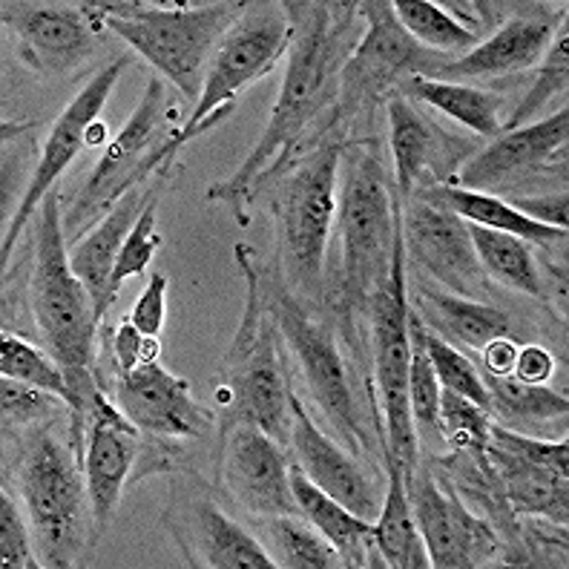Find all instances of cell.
Wrapping results in <instances>:
<instances>
[{"instance_id":"18","label":"cell","mask_w":569,"mask_h":569,"mask_svg":"<svg viewBox=\"0 0 569 569\" xmlns=\"http://www.w3.org/2000/svg\"><path fill=\"white\" fill-rule=\"evenodd\" d=\"M3 27L14 52L38 78H70L83 70L104 41L107 29L87 3H3Z\"/></svg>"},{"instance_id":"37","label":"cell","mask_w":569,"mask_h":569,"mask_svg":"<svg viewBox=\"0 0 569 569\" xmlns=\"http://www.w3.org/2000/svg\"><path fill=\"white\" fill-rule=\"evenodd\" d=\"M0 375L61 397L63 403L76 409V395H72L63 368L52 360L49 351H41L12 331H3V337H0Z\"/></svg>"},{"instance_id":"15","label":"cell","mask_w":569,"mask_h":569,"mask_svg":"<svg viewBox=\"0 0 569 569\" xmlns=\"http://www.w3.org/2000/svg\"><path fill=\"white\" fill-rule=\"evenodd\" d=\"M130 63V56H121L112 63H107L104 70H98L96 76L78 90V96L72 98L70 104L63 107V112L56 119L52 130H49L47 141L41 144L38 164L32 167L29 184L21 196V204L14 208L12 219H9L7 230H3V242H0L3 277L9 273V259H12L14 248H18V239H21L23 230H27L29 222L38 216L43 199H47L52 190H58V181H61V176L70 170L72 161H76L83 150H90V127L101 119V112H104L107 101H110L112 90H116V83H119V78L124 76V70Z\"/></svg>"},{"instance_id":"8","label":"cell","mask_w":569,"mask_h":569,"mask_svg":"<svg viewBox=\"0 0 569 569\" xmlns=\"http://www.w3.org/2000/svg\"><path fill=\"white\" fill-rule=\"evenodd\" d=\"M107 32L130 43L159 78L170 81L188 101L202 92L204 72L216 47L244 3H141V0H101L87 3Z\"/></svg>"},{"instance_id":"20","label":"cell","mask_w":569,"mask_h":569,"mask_svg":"<svg viewBox=\"0 0 569 569\" xmlns=\"http://www.w3.org/2000/svg\"><path fill=\"white\" fill-rule=\"evenodd\" d=\"M400 230L406 268H417L458 297H487L489 279L480 271L469 224L460 216L411 196L400 202Z\"/></svg>"},{"instance_id":"31","label":"cell","mask_w":569,"mask_h":569,"mask_svg":"<svg viewBox=\"0 0 569 569\" xmlns=\"http://www.w3.org/2000/svg\"><path fill=\"white\" fill-rule=\"evenodd\" d=\"M382 469H386V492H382L380 515L375 518L377 552L391 569H429V552L411 512L403 472L389 458Z\"/></svg>"},{"instance_id":"41","label":"cell","mask_w":569,"mask_h":569,"mask_svg":"<svg viewBox=\"0 0 569 569\" xmlns=\"http://www.w3.org/2000/svg\"><path fill=\"white\" fill-rule=\"evenodd\" d=\"M495 417L483 406L466 400L449 389H440V426L446 451H487Z\"/></svg>"},{"instance_id":"3","label":"cell","mask_w":569,"mask_h":569,"mask_svg":"<svg viewBox=\"0 0 569 569\" xmlns=\"http://www.w3.org/2000/svg\"><path fill=\"white\" fill-rule=\"evenodd\" d=\"M264 291L279 320L291 368L299 371L313 411L322 423L331 426L340 440L357 458L386 460L382 451L380 420H377L371 375L357 362L340 328L333 326L322 308H313L284 291L264 264ZM386 472V469H382Z\"/></svg>"},{"instance_id":"40","label":"cell","mask_w":569,"mask_h":569,"mask_svg":"<svg viewBox=\"0 0 569 569\" xmlns=\"http://www.w3.org/2000/svg\"><path fill=\"white\" fill-rule=\"evenodd\" d=\"M0 406H3V438H18L27 429L38 423H47L52 417L70 415V406L63 403L61 397L49 395V391L36 389L29 382L9 380L3 377L0 386Z\"/></svg>"},{"instance_id":"27","label":"cell","mask_w":569,"mask_h":569,"mask_svg":"<svg viewBox=\"0 0 569 569\" xmlns=\"http://www.w3.org/2000/svg\"><path fill=\"white\" fill-rule=\"evenodd\" d=\"M487 460L515 518H543L567 527V472L535 463L498 446H487Z\"/></svg>"},{"instance_id":"45","label":"cell","mask_w":569,"mask_h":569,"mask_svg":"<svg viewBox=\"0 0 569 569\" xmlns=\"http://www.w3.org/2000/svg\"><path fill=\"white\" fill-rule=\"evenodd\" d=\"M507 202L512 204L518 213H523L527 219L538 224H547V228L567 230L569 228V196L567 188L552 190V193H535V196H507Z\"/></svg>"},{"instance_id":"46","label":"cell","mask_w":569,"mask_h":569,"mask_svg":"<svg viewBox=\"0 0 569 569\" xmlns=\"http://www.w3.org/2000/svg\"><path fill=\"white\" fill-rule=\"evenodd\" d=\"M552 375H556V357L549 355L547 348L538 346V342L518 346V357H515L512 368L515 380L532 382V386H547Z\"/></svg>"},{"instance_id":"29","label":"cell","mask_w":569,"mask_h":569,"mask_svg":"<svg viewBox=\"0 0 569 569\" xmlns=\"http://www.w3.org/2000/svg\"><path fill=\"white\" fill-rule=\"evenodd\" d=\"M415 196L423 199V202L451 210L463 222L498 230V233H509V237L523 239L527 244H538V248H563V239H567V230L532 222L523 213H518L503 196L478 193V190H463L455 188V184H438V188L417 190Z\"/></svg>"},{"instance_id":"6","label":"cell","mask_w":569,"mask_h":569,"mask_svg":"<svg viewBox=\"0 0 569 569\" xmlns=\"http://www.w3.org/2000/svg\"><path fill=\"white\" fill-rule=\"evenodd\" d=\"M233 257L248 284V297L242 322L219 366L216 429L253 423L288 449L293 377L277 313L264 291V264L259 262L257 250L244 242L233 248Z\"/></svg>"},{"instance_id":"34","label":"cell","mask_w":569,"mask_h":569,"mask_svg":"<svg viewBox=\"0 0 569 569\" xmlns=\"http://www.w3.org/2000/svg\"><path fill=\"white\" fill-rule=\"evenodd\" d=\"M469 237H472L475 253H478L480 271L489 282L503 284V288L523 293V297L543 299L541 268H538L532 248L523 239L480 228V224H469Z\"/></svg>"},{"instance_id":"12","label":"cell","mask_w":569,"mask_h":569,"mask_svg":"<svg viewBox=\"0 0 569 569\" xmlns=\"http://www.w3.org/2000/svg\"><path fill=\"white\" fill-rule=\"evenodd\" d=\"M288 47H291V18L284 3H271V0L244 3V12L224 32L210 58L193 112L181 121V139L190 144L208 132L204 130L208 121L222 124L237 110V98L248 87L262 81L288 56Z\"/></svg>"},{"instance_id":"16","label":"cell","mask_w":569,"mask_h":569,"mask_svg":"<svg viewBox=\"0 0 569 569\" xmlns=\"http://www.w3.org/2000/svg\"><path fill=\"white\" fill-rule=\"evenodd\" d=\"M216 489L244 518L302 515L291 492V458L284 446L253 423L216 429Z\"/></svg>"},{"instance_id":"47","label":"cell","mask_w":569,"mask_h":569,"mask_svg":"<svg viewBox=\"0 0 569 569\" xmlns=\"http://www.w3.org/2000/svg\"><path fill=\"white\" fill-rule=\"evenodd\" d=\"M515 357H518V342L512 337H500L480 351V362H483L480 371L492 377H509L515 368Z\"/></svg>"},{"instance_id":"14","label":"cell","mask_w":569,"mask_h":569,"mask_svg":"<svg viewBox=\"0 0 569 569\" xmlns=\"http://www.w3.org/2000/svg\"><path fill=\"white\" fill-rule=\"evenodd\" d=\"M406 492L431 567L478 569L503 561L500 535L483 515L466 503V498H460L435 460L420 455V463L406 480Z\"/></svg>"},{"instance_id":"9","label":"cell","mask_w":569,"mask_h":569,"mask_svg":"<svg viewBox=\"0 0 569 569\" xmlns=\"http://www.w3.org/2000/svg\"><path fill=\"white\" fill-rule=\"evenodd\" d=\"M179 130V107L167 92V81L159 76L150 78L130 119L104 147L78 190L76 202L63 210L67 242H78L87 230L96 228L130 190L153 181L164 170H176L181 150L188 147Z\"/></svg>"},{"instance_id":"10","label":"cell","mask_w":569,"mask_h":569,"mask_svg":"<svg viewBox=\"0 0 569 569\" xmlns=\"http://www.w3.org/2000/svg\"><path fill=\"white\" fill-rule=\"evenodd\" d=\"M362 36L342 70L333 116L348 139L377 136L371 130L377 107L386 104L409 78H431L451 58L420 47L395 18L391 0H362Z\"/></svg>"},{"instance_id":"30","label":"cell","mask_w":569,"mask_h":569,"mask_svg":"<svg viewBox=\"0 0 569 569\" xmlns=\"http://www.w3.org/2000/svg\"><path fill=\"white\" fill-rule=\"evenodd\" d=\"M397 92L417 101L420 107L438 110L440 116H449L478 139H495L503 132V96L492 90H483L478 83L458 81H435V78H409Z\"/></svg>"},{"instance_id":"2","label":"cell","mask_w":569,"mask_h":569,"mask_svg":"<svg viewBox=\"0 0 569 569\" xmlns=\"http://www.w3.org/2000/svg\"><path fill=\"white\" fill-rule=\"evenodd\" d=\"M400 237V196L380 136L348 139L328 250L326 313L362 368H368L371 302L391 277Z\"/></svg>"},{"instance_id":"26","label":"cell","mask_w":569,"mask_h":569,"mask_svg":"<svg viewBox=\"0 0 569 569\" xmlns=\"http://www.w3.org/2000/svg\"><path fill=\"white\" fill-rule=\"evenodd\" d=\"M409 306L426 328L438 331L451 346H463L475 355H480L492 340L512 337V317L483 299H466L458 293L435 291L429 284H417L415 297L409 293Z\"/></svg>"},{"instance_id":"5","label":"cell","mask_w":569,"mask_h":569,"mask_svg":"<svg viewBox=\"0 0 569 569\" xmlns=\"http://www.w3.org/2000/svg\"><path fill=\"white\" fill-rule=\"evenodd\" d=\"M7 463L9 489L32 523L41 567L67 569L90 558L98 543L81 455L72 443V411L27 429Z\"/></svg>"},{"instance_id":"21","label":"cell","mask_w":569,"mask_h":569,"mask_svg":"<svg viewBox=\"0 0 569 569\" xmlns=\"http://www.w3.org/2000/svg\"><path fill=\"white\" fill-rule=\"evenodd\" d=\"M141 449L144 435L127 420L104 389H98L83 409V480L98 538L119 512L127 487H132Z\"/></svg>"},{"instance_id":"7","label":"cell","mask_w":569,"mask_h":569,"mask_svg":"<svg viewBox=\"0 0 569 569\" xmlns=\"http://www.w3.org/2000/svg\"><path fill=\"white\" fill-rule=\"evenodd\" d=\"M61 202V193L52 190L36 216V248L27 297L43 351H49L63 368L76 395L72 417L83 423V409L101 389L96 380V366L104 322L98 320L87 284L72 271Z\"/></svg>"},{"instance_id":"33","label":"cell","mask_w":569,"mask_h":569,"mask_svg":"<svg viewBox=\"0 0 569 569\" xmlns=\"http://www.w3.org/2000/svg\"><path fill=\"white\" fill-rule=\"evenodd\" d=\"M423 320L417 317L415 308L409 306V403L411 420H415L417 443L423 458H443L446 440L443 426H440V382L435 368H431L429 355L423 342Z\"/></svg>"},{"instance_id":"42","label":"cell","mask_w":569,"mask_h":569,"mask_svg":"<svg viewBox=\"0 0 569 569\" xmlns=\"http://www.w3.org/2000/svg\"><path fill=\"white\" fill-rule=\"evenodd\" d=\"M161 193H164V190H159V193L144 204V210H141L136 224H132L130 233H127L124 244H121L119 262H116V271H112V282H110L112 297H119L121 284H124L127 279L147 273V268H150V262H153V253L161 248V237L156 233Z\"/></svg>"},{"instance_id":"17","label":"cell","mask_w":569,"mask_h":569,"mask_svg":"<svg viewBox=\"0 0 569 569\" xmlns=\"http://www.w3.org/2000/svg\"><path fill=\"white\" fill-rule=\"evenodd\" d=\"M386 124H389L391 179L400 202L411 199L417 190L455 184L460 167L483 144L472 136L446 130L403 92H395L386 101Z\"/></svg>"},{"instance_id":"13","label":"cell","mask_w":569,"mask_h":569,"mask_svg":"<svg viewBox=\"0 0 569 569\" xmlns=\"http://www.w3.org/2000/svg\"><path fill=\"white\" fill-rule=\"evenodd\" d=\"M216 483L193 469L173 475L161 523L181 561L196 569H273L253 529L222 507Z\"/></svg>"},{"instance_id":"39","label":"cell","mask_w":569,"mask_h":569,"mask_svg":"<svg viewBox=\"0 0 569 569\" xmlns=\"http://www.w3.org/2000/svg\"><path fill=\"white\" fill-rule=\"evenodd\" d=\"M423 342L426 355H429L431 368L438 375L440 389H449L455 395L472 400V403L489 409V389L487 380L480 375L478 362L469 360V355H463L458 346H451L449 340H443L438 331L423 328Z\"/></svg>"},{"instance_id":"35","label":"cell","mask_w":569,"mask_h":569,"mask_svg":"<svg viewBox=\"0 0 569 569\" xmlns=\"http://www.w3.org/2000/svg\"><path fill=\"white\" fill-rule=\"evenodd\" d=\"M483 380H487L489 411H492L495 423L523 431L527 426H541L549 423V420H567L569 400L561 391H552L549 386H532V382L515 380L512 375H483Z\"/></svg>"},{"instance_id":"36","label":"cell","mask_w":569,"mask_h":569,"mask_svg":"<svg viewBox=\"0 0 569 569\" xmlns=\"http://www.w3.org/2000/svg\"><path fill=\"white\" fill-rule=\"evenodd\" d=\"M391 9H395V18L400 21V27L415 38L420 47L438 52L446 58H460L466 56L469 49L478 47L483 38L475 36L472 29L460 27L446 7L440 3H431V0H391Z\"/></svg>"},{"instance_id":"24","label":"cell","mask_w":569,"mask_h":569,"mask_svg":"<svg viewBox=\"0 0 569 569\" xmlns=\"http://www.w3.org/2000/svg\"><path fill=\"white\" fill-rule=\"evenodd\" d=\"M567 21V7H529L515 9L507 21L498 23L489 38L455 58L435 72V81H503L509 76L527 72L541 63L549 43Z\"/></svg>"},{"instance_id":"1","label":"cell","mask_w":569,"mask_h":569,"mask_svg":"<svg viewBox=\"0 0 569 569\" xmlns=\"http://www.w3.org/2000/svg\"><path fill=\"white\" fill-rule=\"evenodd\" d=\"M284 9L291 18V47L271 119L237 173L204 193L208 202L228 204L239 228L250 224V208L264 184L333 127L342 70L362 36L360 3L291 0Z\"/></svg>"},{"instance_id":"23","label":"cell","mask_w":569,"mask_h":569,"mask_svg":"<svg viewBox=\"0 0 569 569\" xmlns=\"http://www.w3.org/2000/svg\"><path fill=\"white\" fill-rule=\"evenodd\" d=\"M288 455L293 463L302 469L311 483L346 503L351 512H357L366 521H375L380 515L382 492L377 489L375 475L368 466L348 451L340 440L328 435L311 411L306 409V400L299 397L293 386L291 397V435H288Z\"/></svg>"},{"instance_id":"19","label":"cell","mask_w":569,"mask_h":569,"mask_svg":"<svg viewBox=\"0 0 569 569\" xmlns=\"http://www.w3.org/2000/svg\"><path fill=\"white\" fill-rule=\"evenodd\" d=\"M98 386L144 438L179 443H193L210 435L216 438V411L199 403L190 382L170 375L161 360L144 362L130 375L107 377Z\"/></svg>"},{"instance_id":"22","label":"cell","mask_w":569,"mask_h":569,"mask_svg":"<svg viewBox=\"0 0 569 569\" xmlns=\"http://www.w3.org/2000/svg\"><path fill=\"white\" fill-rule=\"evenodd\" d=\"M567 139L569 110L561 107L549 119L532 121L518 130H503L500 136L480 144L478 153L460 167L455 188L487 190L512 188L521 181H535L541 173H552L563 181L567 176Z\"/></svg>"},{"instance_id":"28","label":"cell","mask_w":569,"mask_h":569,"mask_svg":"<svg viewBox=\"0 0 569 569\" xmlns=\"http://www.w3.org/2000/svg\"><path fill=\"white\" fill-rule=\"evenodd\" d=\"M291 492L302 518H306V521L311 523L337 552H340L346 567H386L375 543V521H366V518H360L357 512H351L346 503H340L337 498L322 492L317 483H311V480L302 475V469H299L293 460Z\"/></svg>"},{"instance_id":"32","label":"cell","mask_w":569,"mask_h":569,"mask_svg":"<svg viewBox=\"0 0 569 569\" xmlns=\"http://www.w3.org/2000/svg\"><path fill=\"white\" fill-rule=\"evenodd\" d=\"M253 535L279 569H337L346 567L340 552L322 538L302 515L248 518Z\"/></svg>"},{"instance_id":"38","label":"cell","mask_w":569,"mask_h":569,"mask_svg":"<svg viewBox=\"0 0 569 569\" xmlns=\"http://www.w3.org/2000/svg\"><path fill=\"white\" fill-rule=\"evenodd\" d=\"M569 29L567 21L561 23V29L556 32L552 43H549L547 56L538 63V72H535L529 90L523 92V98L518 101V107L512 110L509 119H503V130H518L523 124H532L535 116L543 110V107L558 96H567V83H569Z\"/></svg>"},{"instance_id":"11","label":"cell","mask_w":569,"mask_h":569,"mask_svg":"<svg viewBox=\"0 0 569 569\" xmlns=\"http://www.w3.org/2000/svg\"><path fill=\"white\" fill-rule=\"evenodd\" d=\"M409 268H406L403 237H400L391 277L371 302L368 368H371V395L380 420L382 451L400 466L403 480H409L420 463V443H417L409 403Z\"/></svg>"},{"instance_id":"44","label":"cell","mask_w":569,"mask_h":569,"mask_svg":"<svg viewBox=\"0 0 569 569\" xmlns=\"http://www.w3.org/2000/svg\"><path fill=\"white\" fill-rule=\"evenodd\" d=\"M167 291H170V279L164 273L153 271L147 279L144 291L139 293V299L132 302L130 313H127V320L147 337H161V331H164Z\"/></svg>"},{"instance_id":"25","label":"cell","mask_w":569,"mask_h":569,"mask_svg":"<svg viewBox=\"0 0 569 569\" xmlns=\"http://www.w3.org/2000/svg\"><path fill=\"white\" fill-rule=\"evenodd\" d=\"M170 176L173 170H164V173L156 176L153 181H147L141 188L130 190V193L121 199L110 213L101 219L92 230H87L78 242L70 244V264L76 277L87 284L92 302H96L98 320L104 322L107 311L112 308L116 297L110 291L112 271H116V262H119L121 244H124L127 233L136 224L139 213L144 210V204L153 199L159 190H164L170 184Z\"/></svg>"},{"instance_id":"4","label":"cell","mask_w":569,"mask_h":569,"mask_svg":"<svg viewBox=\"0 0 569 569\" xmlns=\"http://www.w3.org/2000/svg\"><path fill=\"white\" fill-rule=\"evenodd\" d=\"M348 130L333 121L320 141L273 176L262 188L273 216L271 277L284 291L326 311L328 250H331L333 216H337V181Z\"/></svg>"},{"instance_id":"43","label":"cell","mask_w":569,"mask_h":569,"mask_svg":"<svg viewBox=\"0 0 569 569\" xmlns=\"http://www.w3.org/2000/svg\"><path fill=\"white\" fill-rule=\"evenodd\" d=\"M0 563L3 569H41L32 523L9 487L0 492Z\"/></svg>"}]
</instances>
